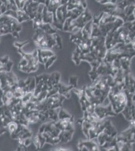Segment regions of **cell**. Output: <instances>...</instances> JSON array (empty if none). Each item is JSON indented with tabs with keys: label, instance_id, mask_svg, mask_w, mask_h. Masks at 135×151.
<instances>
[{
	"label": "cell",
	"instance_id": "obj_1",
	"mask_svg": "<svg viewBox=\"0 0 135 151\" xmlns=\"http://www.w3.org/2000/svg\"><path fill=\"white\" fill-rule=\"evenodd\" d=\"M22 28L21 24L13 17L5 14L0 16V36L10 33L18 38Z\"/></svg>",
	"mask_w": 135,
	"mask_h": 151
},
{
	"label": "cell",
	"instance_id": "obj_2",
	"mask_svg": "<svg viewBox=\"0 0 135 151\" xmlns=\"http://www.w3.org/2000/svg\"><path fill=\"white\" fill-rule=\"evenodd\" d=\"M35 45L41 49H50L57 43V35L50 34L40 28L35 29V33L33 37Z\"/></svg>",
	"mask_w": 135,
	"mask_h": 151
},
{
	"label": "cell",
	"instance_id": "obj_3",
	"mask_svg": "<svg viewBox=\"0 0 135 151\" xmlns=\"http://www.w3.org/2000/svg\"><path fill=\"white\" fill-rule=\"evenodd\" d=\"M40 4L39 2H34L33 0H28L23 8V10L29 16L30 20H33L36 17Z\"/></svg>",
	"mask_w": 135,
	"mask_h": 151
},
{
	"label": "cell",
	"instance_id": "obj_4",
	"mask_svg": "<svg viewBox=\"0 0 135 151\" xmlns=\"http://www.w3.org/2000/svg\"><path fill=\"white\" fill-rule=\"evenodd\" d=\"M63 0H45V5L48 12L53 14V23L56 22V12L57 9L61 7L63 4Z\"/></svg>",
	"mask_w": 135,
	"mask_h": 151
},
{
	"label": "cell",
	"instance_id": "obj_5",
	"mask_svg": "<svg viewBox=\"0 0 135 151\" xmlns=\"http://www.w3.org/2000/svg\"><path fill=\"white\" fill-rule=\"evenodd\" d=\"M4 14L13 17L21 24L26 21L30 20L29 16L23 10V9H18L15 11L9 10Z\"/></svg>",
	"mask_w": 135,
	"mask_h": 151
},
{
	"label": "cell",
	"instance_id": "obj_6",
	"mask_svg": "<svg viewBox=\"0 0 135 151\" xmlns=\"http://www.w3.org/2000/svg\"><path fill=\"white\" fill-rule=\"evenodd\" d=\"M18 8L14 0H0V16L9 10H16Z\"/></svg>",
	"mask_w": 135,
	"mask_h": 151
},
{
	"label": "cell",
	"instance_id": "obj_7",
	"mask_svg": "<svg viewBox=\"0 0 135 151\" xmlns=\"http://www.w3.org/2000/svg\"><path fill=\"white\" fill-rule=\"evenodd\" d=\"M42 21L43 24L49 23L53 24V14L51 12H48L45 5L43 10Z\"/></svg>",
	"mask_w": 135,
	"mask_h": 151
},
{
	"label": "cell",
	"instance_id": "obj_8",
	"mask_svg": "<svg viewBox=\"0 0 135 151\" xmlns=\"http://www.w3.org/2000/svg\"><path fill=\"white\" fill-rule=\"evenodd\" d=\"M56 56H55V55L48 58V60H46V62H45V64H44L45 69H49L51 66L53 65V64L56 60Z\"/></svg>",
	"mask_w": 135,
	"mask_h": 151
},
{
	"label": "cell",
	"instance_id": "obj_9",
	"mask_svg": "<svg viewBox=\"0 0 135 151\" xmlns=\"http://www.w3.org/2000/svg\"><path fill=\"white\" fill-rule=\"evenodd\" d=\"M8 127L9 131H10V132L12 134H13L17 131L18 125H17V124L15 122H10L9 123Z\"/></svg>",
	"mask_w": 135,
	"mask_h": 151
},
{
	"label": "cell",
	"instance_id": "obj_10",
	"mask_svg": "<svg viewBox=\"0 0 135 151\" xmlns=\"http://www.w3.org/2000/svg\"><path fill=\"white\" fill-rule=\"evenodd\" d=\"M17 8L19 9H22L28 0H14Z\"/></svg>",
	"mask_w": 135,
	"mask_h": 151
},
{
	"label": "cell",
	"instance_id": "obj_11",
	"mask_svg": "<svg viewBox=\"0 0 135 151\" xmlns=\"http://www.w3.org/2000/svg\"><path fill=\"white\" fill-rule=\"evenodd\" d=\"M9 61V57L8 55H5L0 58V63L2 65H5Z\"/></svg>",
	"mask_w": 135,
	"mask_h": 151
},
{
	"label": "cell",
	"instance_id": "obj_12",
	"mask_svg": "<svg viewBox=\"0 0 135 151\" xmlns=\"http://www.w3.org/2000/svg\"><path fill=\"white\" fill-rule=\"evenodd\" d=\"M29 40H27V41H24V42H14V45L16 48H22L24 45L27 44L29 42Z\"/></svg>",
	"mask_w": 135,
	"mask_h": 151
},
{
	"label": "cell",
	"instance_id": "obj_13",
	"mask_svg": "<svg viewBox=\"0 0 135 151\" xmlns=\"http://www.w3.org/2000/svg\"><path fill=\"white\" fill-rule=\"evenodd\" d=\"M31 139L30 137H27L23 140V145L26 147H28L31 144Z\"/></svg>",
	"mask_w": 135,
	"mask_h": 151
},
{
	"label": "cell",
	"instance_id": "obj_14",
	"mask_svg": "<svg viewBox=\"0 0 135 151\" xmlns=\"http://www.w3.org/2000/svg\"><path fill=\"white\" fill-rule=\"evenodd\" d=\"M33 142H34V145H35V146H36V148H38V149L40 148V141H39V139H38V135L34 138Z\"/></svg>",
	"mask_w": 135,
	"mask_h": 151
},
{
	"label": "cell",
	"instance_id": "obj_15",
	"mask_svg": "<svg viewBox=\"0 0 135 151\" xmlns=\"http://www.w3.org/2000/svg\"><path fill=\"white\" fill-rule=\"evenodd\" d=\"M46 125L45 124H43V125H41L40 128V129H39V134H43V133L45 132Z\"/></svg>",
	"mask_w": 135,
	"mask_h": 151
}]
</instances>
